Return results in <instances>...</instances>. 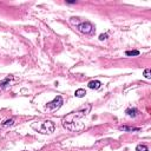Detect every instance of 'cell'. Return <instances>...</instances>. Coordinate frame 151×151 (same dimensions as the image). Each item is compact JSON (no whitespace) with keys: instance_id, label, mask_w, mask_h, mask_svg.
Here are the masks:
<instances>
[{"instance_id":"2","label":"cell","mask_w":151,"mask_h":151,"mask_svg":"<svg viewBox=\"0 0 151 151\" xmlns=\"http://www.w3.org/2000/svg\"><path fill=\"white\" fill-rule=\"evenodd\" d=\"M31 127L34 129L36 131L43 133V135H50V133H52V132L54 131L56 125H54V123L51 122V120H45V122L38 123V124H37V123H32V124H31Z\"/></svg>"},{"instance_id":"13","label":"cell","mask_w":151,"mask_h":151,"mask_svg":"<svg viewBox=\"0 0 151 151\" xmlns=\"http://www.w3.org/2000/svg\"><path fill=\"white\" fill-rule=\"evenodd\" d=\"M150 74H151V72H150V68H146V70L144 71V77H145L146 79H149V78L151 77Z\"/></svg>"},{"instance_id":"5","label":"cell","mask_w":151,"mask_h":151,"mask_svg":"<svg viewBox=\"0 0 151 151\" xmlns=\"http://www.w3.org/2000/svg\"><path fill=\"white\" fill-rule=\"evenodd\" d=\"M125 113H126L129 117L135 118V117H137V116H138L139 111H138V109H136V108H129V109H126Z\"/></svg>"},{"instance_id":"8","label":"cell","mask_w":151,"mask_h":151,"mask_svg":"<svg viewBox=\"0 0 151 151\" xmlns=\"http://www.w3.org/2000/svg\"><path fill=\"white\" fill-rule=\"evenodd\" d=\"M14 123H16L14 119H7V120H5L1 125H0V127L4 129V127H7V126H12V125H14Z\"/></svg>"},{"instance_id":"14","label":"cell","mask_w":151,"mask_h":151,"mask_svg":"<svg viewBox=\"0 0 151 151\" xmlns=\"http://www.w3.org/2000/svg\"><path fill=\"white\" fill-rule=\"evenodd\" d=\"M106 38H108V34H106V33H105V34H100V36H99V39H100V40H104V39H106Z\"/></svg>"},{"instance_id":"3","label":"cell","mask_w":151,"mask_h":151,"mask_svg":"<svg viewBox=\"0 0 151 151\" xmlns=\"http://www.w3.org/2000/svg\"><path fill=\"white\" fill-rule=\"evenodd\" d=\"M77 30L84 34H93L95 33V26L90 23V21H83V23H79L77 25Z\"/></svg>"},{"instance_id":"1","label":"cell","mask_w":151,"mask_h":151,"mask_svg":"<svg viewBox=\"0 0 151 151\" xmlns=\"http://www.w3.org/2000/svg\"><path fill=\"white\" fill-rule=\"evenodd\" d=\"M91 110V105H86L77 111H73L71 113H68L67 116H65L61 120L63 126L70 131H80L84 129V123L79 122L83 117H85Z\"/></svg>"},{"instance_id":"9","label":"cell","mask_w":151,"mask_h":151,"mask_svg":"<svg viewBox=\"0 0 151 151\" xmlns=\"http://www.w3.org/2000/svg\"><path fill=\"white\" fill-rule=\"evenodd\" d=\"M119 130L120 131H130V132H133V131H139L140 129H138V127H131V126H120Z\"/></svg>"},{"instance_id":"10","label":"cell","mask_w":151,"mask_h":151,"mask_svg":"<svg viewBox=\"0 0 151 151\" xmlns=\"http://www.w3.org/2000/svg\"><path fill=\"white\" fill-rule=\"evenodd\" d=\"M76 97H78V98H82V97H84L85 95H86V91L85 90H83V89H79V90H77L76 91Z\"/></svg>"},{"instance_id":"7","label":"cell","mask_w":151,"mask_h":151,"mask_svg":"<svg viewBox=\"0 0 151 151\" xmlns=\"http://www.w3.org/2000/svg\"><path fill=\"white\" fill-rule=\"evenodd\" d=\"M88 85H89V88L92 89V90H98V89L102 86V83H100L99 80H91Z\"/></svg>"},{"instance_id":"4","label":"cell","mask_w":151,"mask_h":151,"mask_svg":"<svg viewBox=\"0 0 151 151\" xmlns=\"http://www.w3.org/2000/svg\"><path fill=\"white\" fill-rule=\"evenodd\" d=\"M61 105H63V98L60 96H57L52 102L46 104V109L50 110V111H54V110L59 109Z\"/></svg>"},{"instance_id":"12","label":"cell","mask_w":151,"mask_h":151,"mask_svg":"<svg viewBox=\"0 0 151 151\" xmlns=\"http://www.w3.org/2000/svg\"><path fill=\"white\" fill-rule=\"evenodd\" d=\"M125 54L126 56H138L139 54V51H136V50L135 51H126Z\"/></svg>"},{"instance_id":"6","label":"cell","mask_w":151,"mask_h":151,"mask_svg":"<svg viewBox=\"0 0 151 151\" xmlns=\"http://www.w3.org/2000/svg\"><path fill=\"white\" fill-rule=\"evenodd\" d=\"M11 80H13V76H9V77H6L3 82H0V90L5 89V88L10 84V82H11Z\"/></svg>"},{"instance_id":"11","label":"cell","mask_w":151,"mask_h":151,"mask_svg":"<svg viewBox=\"0 0 151 151\" xmlns=\"http://www.w3.org/2000/svg\"><path fill=\"white\" fill-rule=\"evenodd\" d=\"M136 151H149V147L144 144H139V145H137Z\"/></svg>"}]
</instances>
